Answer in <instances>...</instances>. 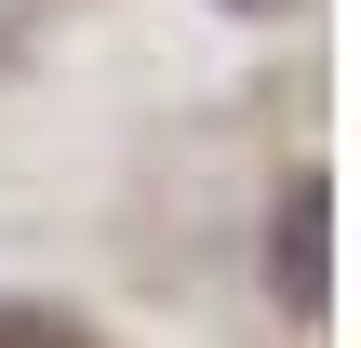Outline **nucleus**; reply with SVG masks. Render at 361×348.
<instances>
[{
	"instance_id": "obj_2",
	"label": "nucleus",
	"mask_w": 361,
	"mask_h": 348,
	"mask_svg": "<svg viewBox=\"0 0 361 348\" xmlns=\"http://www.w3.org/2000/svg\"><path fill=\"white\" fill-rule=\"evenodd\" d=\"M0 348H94L67 308H40V295H0Z\"/></svg>"
},
{
	"instance_id": "obj_3",
	"label": "nucleus",
	"mask_w": 361,
	"mask_h": 348,
	"mask_svg": "<svg viewBox=\"0 0 361 348\" xmlns=\"http://www.w3.org/2000/svg\"><path fill=\"white\" fill-rule=\"evenodd\" d=\"M214 13H295V0H214Z\"/></svg>"
},
{
	"instance_id": "obj_1",
	"label": "nucleus",
	"mask_w": 361,
	"mask_h": 348,
	"mask_svg": "<svg viewBox=\"0 0 361 348\" xmlns=\"http://www.w3.org/2000/svg\"><path fill=\"white\" fill-rule=\"evenodd\" d=\"M268 282H281V308H295V322H322V308H335V188H322V174H295V188H281V215H268Z\"/></svg>"
}]
</instances>
